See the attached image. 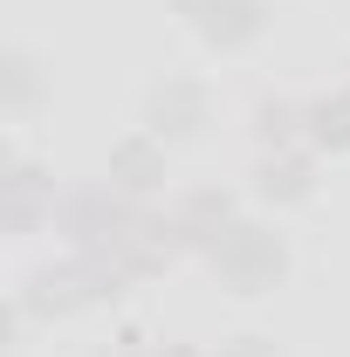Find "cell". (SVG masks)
Instances as JSON below:
<instances>
[{
  "label": "cell",
  "instance_id": "cell-1",
  "mask_svg": "<svg viewBox=\"0 0 350 357\" xmlns=\"http://www.w3.org/2000/svg\"><path fill=\"white\" fill-rule=\"evenodd\" d=\"M227 275L241 282V289H254V282H268L275 268H282V248L268 241V234H254V227H234V241H227Z\"/></svg>",
  "mask_w": 350,
  "mask_h": 357
},
{
  "label": "cell",
  "instance_id": "cell-2",
  "mask_svg": "<svg viewBox=\"0 0 350 357\" xmlns=\"http://www.w3.org/2000/svg\"><path fill=\"white\" fill-rule=\"evenodd\" d=\"M309 117H316V137H337V144H350V103H316Z\"/></svg>",
  "mask_w": 350,
  "mask_h": 357
}]
</instances>
